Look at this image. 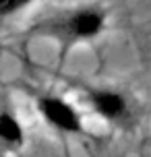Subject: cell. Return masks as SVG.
I'll return each instance as SVG.
<instances>
[{"label":"cell","mask_w":151,"mask_h":157,"mask_svg":"<svg viewBox=\"0 0 151 157\" xmlns=\"http://www.w3.org/2000/svg\"><path fill=\"white\" fill-rule=\"evenodd\" d=\"M106 29H108V10L97 4H83L64 10L37 27L41 35L52 37L64 48L93 41Z\"/></svg>","instance_id":"6da1fadb"},{"label":"cell","mask_w":151,"mask_h":157,"mask_svg":"<svg viewBox=\"0 0 151 157\" xmlns=\"http://www.w3.org/2000/svg\"><path fill=\"white\" fill-rule=\"evenodd\" d=\"M37 112L46 120V124L66 134H77L83 130L81 112L62 95L46 93L37 97Z\"/></svg>","instance_id":"7a4b0ae2"},{"label":"cell","mask_w":151,"mask_h":157,"mask_svg":"<svg viewBox=\"0 0 151 157\" xmlns=\"http://www.w3.org/2000/svg\"><path fill=\"white\" fill-rule=\"evenodd\" d=\"M87 101L91 105V110L99 118H103L106 122L120 124L130 116V103H128L126 95L122 91L110 89V87L91 89L87 93Z\"/></svg>","instance_id":"3957f363"},{"label":"cell","mask_w":151,"mask_h":157,"mask_svg":"<svg viewBox=\"0 0 151 157\" xmlns=\"http://www.w3.org/2000/svg\"><path fill=\"white\" fill-rule=\"evenodd\" d=\"M0 141L4 143L6 149H21L25 145L23 124L8 110H2V114H0Z\"/></svg>","instance_id":"277c9868"},{"label":"cell","mask_w":151,"mask_h":157,"mask_svg":"<svg viewBox=\"0 0 151 157\" xmlns=\"http://www.w3.org/2000/svg\"><path fill=\"white\" fill-rule=\"evenodd\" d=\"M37 0H0V15L2 17H13L17 13L25 10L27 6H31Z\"/></svg>","instance_id":"5b68a950"}]
</instances>
